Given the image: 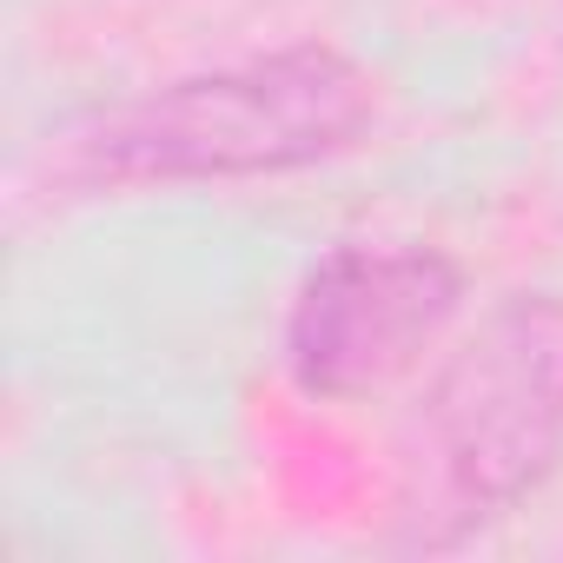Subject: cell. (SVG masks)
Listing matches in <instances>:
<instances>
[{"instance_id": "obj_1", "label": "cell", "mask_w": 563, "mask_h": 563, "mask_svg": "<svg viewBox=\"0 0 563 563\" xmlns=\"http://www.w3.org/2000/svg\"><path fill=\"white\" fill-rule=\"evenodd\" d=\"M378 120V80L325 47H278L219 74L153 87L107 107L54 140V186L67 192H133V186H206V179H272L339 159Z\"/></svg>"}, {"instance_id": "obj_2", "label": "cell", "mask_w": 563, "mask_h": 563, "mask_svg": "<svg viewBox=\"0 0 563 563\" xmlns=\"http://www.w3.org/2000/svg\"><path fill=\"white\" fill-rule=\"evenodd\" d=\"M563 457V299H504L424 385L391 530L405 550H451L510 517Z\"/></svg>"}, {"instance_id": "obj_3", "label": "cell", "mask_w": 563, "mask_h": 563, "mask_svg": "<svg viewBox=\"0 0 563 563\" xmlns=\"http://www.w3.org/2000/svg\"><path fill=\"white\" fill-rule=\"evenodd\" d=\"M464 272L438 245H339L286 319V372L319 405H358L398 385L457 319Z\"/></svg>"}]
</instances>
